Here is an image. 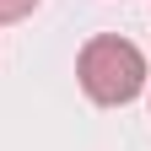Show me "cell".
Instances as JSON below:
<instances>
[{"mask_svg":"<svg viewBox=\"0 0 151 151\" xmlns=\"http://www.w3.org/2000/svg\"><path fill=\"white\" fill-rule=\"evenodd\" d=\"M32 6H38V0H0V22H22Z\"/></svg>","mask_w":151,"mask_h":151,"instance_id":"cell-2","label":"cell"},{"mask_svg":"<svg viewBox=\"0 0 151 151\" xmlns=\"http://www.w3.org/2000/svg\"><path fill=\"white\" fill-rule=\"evenodd\" d=\"M76 76H81V92L92 103H103V108H119L129 97H140V86H146V54L129 43V38H92V43L81 49V60H76Z\"/></svg>","mask_w":151,"mask_h":151,"instance_id":"cell-1","label":"cell"}]
</instances>
